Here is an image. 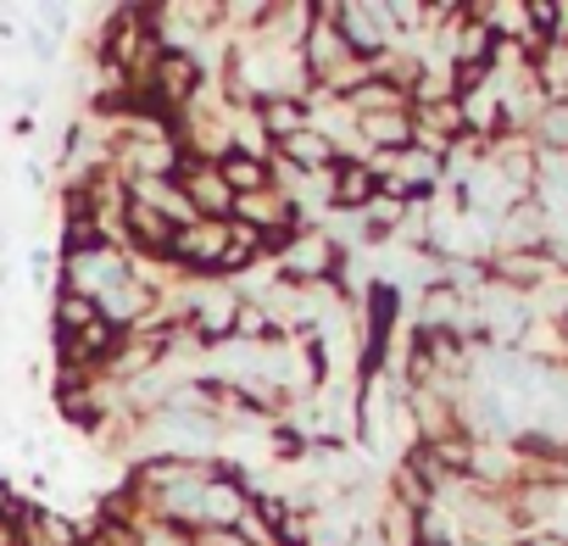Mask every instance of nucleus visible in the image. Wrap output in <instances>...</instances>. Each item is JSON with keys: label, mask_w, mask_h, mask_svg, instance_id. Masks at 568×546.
Listing matches in <instances>:
<instances>
[{"label": "nucleus", "mask_w": 568, "mask_h": 546, "mask_svg": "<svg viewBox=\"0 0 568 546\" xmlns=\"http://www.w3.org/2000/svg\"><path fill=\"white\" fill-rule=\"evenodd\" d=\"M129 273H134V256H129L123 245L95 240V245H84V251H62V291H79V296H90L95 307H101L106 291H118V285L129 280Z\"/></svg>", "instance_id": "obj_1"}, {"label": "nucleus", "mask_w": 568, "mask_h": 546, "mask_svg": "<svg viewBox=\"0 0 568 546\" xmlns=\"http://www.w3.org/2000/svg\"><path fill=\"white\" fill-rule=\"evenodd\" d=\"M273 267H278V280H291V285H324V280H341L346 251H341L318 223H307L291 245L273 256Z\"/></svg>", "instance_id": "obj_2"}, {"label": "nucleus", "mask_w": 568, "mask_h": 546, "mask_svg": "<svg viewBox=\"0 0 568 546\" xmlns=\"http://www.w3.org/2000/svg\"><path fill=\"white\" fill-rule=\"evenodd\" d=\"M229 240H234V223L195 218V223L179 229V240H173V267L184 273V280H223Z\"/></svg>", "instance_id": "obj_3"}, {"label": "nucleus", "mask_w": 568, "mask_h": 546, "mask_svg": "<svg viewBox=\"0 0 568 546\" xmlns=\"http://www.w3.org/2000/svg\"><path fill=\"white\" fill-rule=\"evenodd\" d=\"M201 90H206V68H201L195 57H184V51H162L156 68H151V84H145V95H151L173 123L195 107Z\"/></svg>", "instance_id": "obj_4"}, {"label": "nucleus", "mask_w": 568, "mask_h": 546, "mask_svg": "<svg viewBox=\"0 0 568 546\" xmlns=\"http://www.w3.org/2000/svg\"><path fill=\"white\" fill-rule=\"evenodd\" d=\"M179 184L195 206V218H212V223H229L234 218V190L223 184L217 162H201V156H184L179 162Z\"/></svg>", "instance_id": "obj_5"}, {"label": "nucleus", "mask_w": 568, "mask_h": 546, "mask_svg": "<svg viewBox=\"0 0 568 546\" xmlns=\"http://www.w3.org/2000/svg\"><path fill=\"white\" fill-rule=\"evenodd\" d=\"M217 173H223V184L234 190V201H240V195H256V190H273V151L229 145V151L217 156Z\"/></svg>", "instance_id": "obj_6"}, {"label": "nucleus", "mask_w": 568, "mask_h": 546, "mask_svg": "<svg viewBox=\"0 0 568 546\" xmlns=\"http://www.w3.org/2000/svg\"><path fill=\"white\" fill-rule=\"evenodd\" d=\"M329 184H335V212H368L374 195H379V173L363 156H341Z\"/></svg>", "instance_id": "obj_7"}, {"label": "nucleus", "mask_w": 568, "mask_h": 546, "mask_svg": "<svg viewBox=\"0 0 568 546\" xmlns=\"http://www.w3.org/2000/svg\"><path fill=\"white\" fill-rule=\"evenodd\" d=\"M251 112H256V129L267 134V151L313 129V107H307V101H296V95H278V101H262V107H251Z\"/></svg>", "instance_id": "obj_8"}, {"label": "nucleus", "mask_w": 568, "mask_h": 546, "mask_svg": "<svg viewBox=\"0 0 568 546\" xmlns=\"http://www.w3.org/2000/svg\"><path fill=\"white\" fill-rule=\"evenodd\" d=\"M57 335H79V330H90V324H101V307L90 302V296H79V291H62L57 285Z\"/></svg>", "instance_id": "obj_9"}, {"label": "nucleus", "mask_w": 568, "mask_h": 546, "mask_svg": "<svg viewBox=\"0 0 568 546\" xmlns=\"http://www.w3.org/2000/svg\"><path fill=\"white\" fill-rule=\"evenodd\" d=\"M229 341H240V346H267V341H278V324L267 318V307L240 302V313H234V335H229Z\"/></svg>", "instance_id": "obj_10"}, {"label": "nucleus", "mask_w": 568, "mask_h": 546, "mask_svg": "<svg viewBox=\"0 0 568 546\" xmlns=\"http://www.w3.org/2000/svg\"><path fill=\"white\" fill-rule=\"evenodd\" d=\"M0 518H7V502H0Z\"/></svg>", "instance_id": "obj_11"}]
</instances>
